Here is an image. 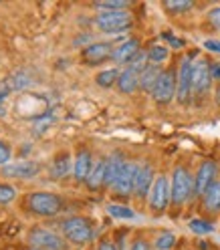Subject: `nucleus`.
<instances>
[{
  "mask_svg": "<svg viewBox=\"0 0 220 250\" xmlns=\"http://www.w3.org/2000/svg\"><path fill=\"white\" fill-rule=\"evenodd\" d=\"M61 232H63V238L73 244H87L95 236L93 222L85 216H71L67 220H63Z\"/></svg>",
  "mask_w": 220,
  "mask_h": 250,
  "instance_id": "1",
  "label": "nucleus"
},
{
  "mask_svg": "<svg viewBox=\"0 0 220 250\" xmlns=\"http://www.w3.org/2000/svg\"><path fill=\"white\" fill-rule=\"evenodd\" d=\"M170 192L172 198L170 202L176 208H180L182 204H186L190 196L194 194V178L190 176V171L182 166H176L174 171H172V180H170Z\"/></svg>",
  "mask_w": 220,
  "mask_h": 250,
  "instance_id": "2",
  "label": "nucleus"
},
{
  "mask_svg": "<svg viewBox=\"0 0 220 250\" xmlns=\"http://www.w3.org/2000/svg\"><path fill=\"white\" fill-rule=\"evenodd\" d=\"M95 24L105 35H121L132 28V14L128 10H113V12H99L95 17Z\"/></svg>",
  "mask_w": 220,
  "mask_h": 250,
  "instance_id": "3",
  "label": "nucleus"
},
{
  "mask_svg": "<svg viewBox=\"0 0 220 250\" xmlns=\"http://www.w3.org/2000/svg\"><path fill=\"white\" fill-rule=\"evenodd\" d=\"M28 208L37 216L51 218L63 210V198L53 192H33L28 196Z\"/></svg>",
  "mask_w": 220,
  "mask_h": 250,
  "instance_id": "4",
  "label": "nucleus"
},
{
  "mask_svg": "<svg viewBox=\"0 0 220 250\" xmlns=\"http://www.w3.org/2000/svg\"><path fill=\"white\" fill-rule=\"evenodd\" d=\"M26 240L30 242V246L43 248V250H67L69 248V242L61 234L46 230V228H30L26 234Z\"/></svg>",
  "mask_w": 220,
  "mask_h": 250,
  "instance_id": "5",
  "label": "nucleus"
},
{
  "mask_svg": "<svg viewBox=\"0 0 220 250\" xmlns=\"http://www.w3.org/2000/svg\"><path fill=\"white\" fill-rule=\"evenodd\" d=\"M176 89H178V75L172 69H168L160 75L158 83H155V87L152 91V97H154L155 103L168 105L172 99L176 97Z\"/></svg>",
  "mask_w": 220,
  "mask_h": 250,
  "instance_id": "6",
  "label": "nucleus"
},
{
  "mask_svg": "<svg viewBox=\"0 0 220 250\" xmlns=\"http://www.w3.org/2000/svg\"><path fill=\"white\" fill-rule=\"evenodd\" d=\"M212 87V75H210V62L206 59H198L192 65V97L206 95Z\"/></svg>",
  "mask_w": 220,
  "mask_h": 250,
  "instance_id": "7",
  "label": "nucleus"
},
{
  "mask_svg": "<svg viewBox=\"0 0 220 250\" xmlns=\"http://www.w3.org/2000/svg\"><path fill=\"white\" fill-rule=\"evenodd\" d=\"M170 198H172V192H170L168 176H164V174L155 176L154 186H152V190H150V210L154 214H162L168 208Z\"/></svg>",
  "mask_w": 220,
  "mask_h": 250,
  "instance_id": "8",
  "label": "nucleus"
},
{
  "mask_svg": "<svg viewBox=\"0 0 220 250\" xmlns=\"http://www.w3.org/2000/svg\"><path fill=\"white\" fill-rule=\"evenodd\" d=\"M192 57H184L178 69V89H176V99L178 103L186 105L192 97Z\"/></svg>",
  "mask_w": 220,
  "mask_h": 250,
  "instance_id": "9",
  "label": "nucleus"
},
{
  "mask_svg": "<svg viewBox=\"0 0 220 250\" xmlns=\"http://www.w3.org/2000/svg\"><path fill=\"white\" fill-rule=\"evenodd\" d=\"M137 171H139V166L135 162H125L123 169L119 171V176L115 180V184L111 186L113 192L121 198H128L132 196V192L135 190V178H137Z\"/></svg>",
  "mask_w": 220,
  "mask_h": 250,
  "instance_id": "10",
  "label": "nucleus"
},
{
  "mask_svg": "<svg viewBox=\"0 0 220 250\" xmlns=\"http://www.w3.org/2000/svg\"><path fill=\"white\" fill-rule=\"evenodd\" d=\"M113 49L115 46L111 42H91V44L83 46L81 59H83V62H87L89 67H95V65L105 62V61H111Z\"/></svg>",
  "mask_w": 220,
  "mask_h": 250,
  "instance_id": "11",
  "label": "nucleus"
},
{
  "mask_svg": "<svg viewBox=\"0 0 220 250\" xmlns=\"http://www.w3.org/2000/svg\"><path fill=\"white\" fill-rule=\"evenodd\" d=\"M216 174H218V166L210 160L202 162L198 171H196V178H194V194L196 196H204L208 192V188L216 182Z\"/></svg>",
  "mask_w": 220,
  "mask_h": 250,
  "instance_id": "12",
  "label": "nucleus"
},
{
  "mask_svg": "<svg viewBox=\"0 0 220 250\" xmlns=\"http://www.w3.org/2000/svg\"><path fill=\"white\" fill-rule=\"evenodd\" d=\"M141 53L139 49V41L137 39H128L119 42L115 49H113V55H111V61L117 62V65H130V62Z\"/></svg>",
  "mask_w": 220,
  "mask_h": 250,
  "instance_id": "13",
  "label": "nucleus"
},
{
  "mask_svg": "<svg viewBox=\"0 0 220 250\" xmlns=\"http://www.w3.org/2000/svg\"><path fill=\"white\" fill-rule=\"evenodd\" d=\"M93 155L87 147H81L77 151L75 160H73V174H75V180L77 182H87L89 176H91V169H93Z\"/></svg>",
  "mask_w": 220,
  "mask_h": 250,
  "instance_id": "14",
  "label": "nucleus"
},
{
  "mask_svg": "<svg viewBox=\"0 0 220 250\" xmlns=\"http://www.w3.org/2000/svg\"><path fill=\"white\" fill-rule=\"evenodd\" d=\"M39 174V164L35 162H14L2 167V176L6 178H21V180H28V178H35Z\"/></svg>",
  "mask_w": 220,
  "mask_h": 250,
  "instance_id": "15",
  "label": "nucleus"
},
{
  "mask_svg": "<svg viewBox=\"0 0 220 250\" xmlns=\"http://www.w3.org/2000/svg\"><path fill=\"white\" fill-rule=\"evenodd\" d=\"M154 180H155V174H154V167L150 164H144L139 166V171H137V178H135V196L137 198H146L154 186Z\"/></svg>",
  "mask_w": 220,
  "mask_h": 250,
  "instance_id": "16",
  "label": "nucleus"
},
{
  "mask_svg": "<svg viewBox=\"0 0 220 250\" xmlns=\"http://www.w3.org/2000/svg\"><path fill=\"white\" fill-rule=\"evenodd\" d=\"M162 73H164V71H162L160 65H148L144 71L139 73V89L146 91V93H152Z\"/></svg>",
  "mask_w": 220,
  "mask_h": 250,
  "instance_id": "17",
  "label": "nucleus"
},
{
  "mask_svg": "<svg viewBox=\"0 0 220 250\" xmlns=\"http://www.w3.org/2000/svg\"><path fill=\"white\" fill-rule=\"evenodd\" d=\"M117 89L125 95H132L135 89H139V73L132 71L130 67H125L119 73V79H117Z\"/></svg>",
  "mask_w": 220,
  "mask_h": 250,
  "instance_id": "18",
  "label": "nucleus"
},
{
  "mask_svg": "<svg viewBox=\"0 0 220 250\" xmlns=\"http://www.w3.org/2000/svg\"><path fill=\"white\" fill-rule=\"evenodd\" d=\"M123 166H125V162L119 153H113L111 158H107L105 160V184L103 186H113L117 176H119V171L123 169Z\"/></svg>",
  "mask_w": 220,
  "mask_h": 250,
  "instance_id": "19",
  "label": "nucleus"
},
{
  "mask_svg": "<svg viewBox=\"0 0 220 250\" xmlns=\"http://www.w3.org/2000/svg\"><path fill=\"white\" fill-rule=\"evenodd\" d=\"M202 198H204V208L208 212H212V214L220 212V180H216Z\"/></svg>",
  "mask_w": 220,
  "mask_h": 250,
  "instance_id": "20",
  "label": "nucleus"
},
{
  "mask_svg": "<svg viewBox=\"0 0 220 250\" xmlns=\"http://www.w3.org/2000/svg\"><path fill=\"white\" fill-rule=\"evenodd\" d=\"M69 169H71V155L67 151H63V153H59L57 158L53 160L51 174H53V178L61 180V178H65L69 174Z\"/></svg>",
  "mask_w": 220,
  "mask_h": 250,
  "instance_id": "21",
  "label": "nucleus"
},
{
  "mask_svg": "<svg viewBox=\"0 0 220 250\" xmlns=\"http://www.w3.org/2000/svg\"><path fill=\"white\" fill-rule=\"evenodd\" d=\"M105 184V160H99L91 169V176L87 180V186L91 190H99V188Z\"/></svg>",
  "mask_w": 220,
  "mask_h": 250,
  "instance_id": "22",
  "label": "nucleus"
},
{
  "mask_svg": "<svg viewBox=\"0 0 220 250\" xmlns=\"http://www.w3.org/2000/svg\"><path fill=\"white\" fill-rule=\"evenodd\" d=\"M117 79H119V71L117 69H105L95 77V83L99 87H103V89H109V87L117 85Z\"/></svg>",
  "mask_w": 220,
  "mask_h": 250,
  "instance_id": "23",
  "label": "nucleus"
},
{
  "mask_svg": "<svg viewBox=\"0 0 220 250\" xmlns=\"http://www.w3.org/2000/svg\"><path fill=\"white\" fill-rule=\"evenodd\" d=\"M168 57H170V46L166 44H154L148 51V61L152 65H160V62L168 61Z\"/></svg>",
  "mask_w": 220,
  "mask_h": 250,
  "instance_id": "24",
  "label": "nucleus"
},
{
  "mask_svg": "<svg viewBox=\"0 0 220 250\" xmlns=\"http://www.w3.org/2000/svg\"><path fill=\"white\" fill-rule=\"evenodd\" d=\"M174 244H176V234L174 232H162L154 240L155 250H172V248H174Z\"/></svg>",
  "mask_w": 220,
  "mask_h": 250,
  "instance_id": "25",
  "label": "nucleus"
},
{
  "mask_svg": "<svg viewBox=\"0 0 220 250\" xmlns=\"http://www.w3.org/2000/svg\"><path fill=\"white\" fill-rule=\"evenodd\" d=\"M107 212L111 214L113 218H119V220H132V218H135V212L132 208L121 206V204H109Z\"/></svg>",
  "mask_w": 220,
  "mask_h": 250,
  "instance_id": "26",
  "label": "nucleus"
},
{
  "mask_svg": "<svg viewBox=\"0 0 220 250\" xmlns=\"http://www.w3.org/2000/svg\"><path fill=\"white\" fill-rule=\"evenodd\" d=\"M190 230L194 232V234H200V236H204V234H210V232H214V226H212V222H208V220H202V218H194V220H190Z\"/></svg>",
  "mask_w": 220,
  "mask_h": 250,
  "instance_id": "27",
  "label": "nucleus"
},
{
  "mask_svg": "<svg viewBox=\"0 0 220 250\" xmlns=\"http://www.w3.org/2000/svg\"><path fill=\"white\" fill-rule=\"evenodd\" d=\"M95 6L101 12H113V10H128V2L125 0H103V2H95Z\"/></svg>",
  "mask_w": 220,
  "mask_h": 250,
  "instance_id": "28",
  "label": "nucleus"
},
{
  "mask_svg": "<svg viewBox=\"0 0 220 250\" xmlns=\"http://www.w3.org/2000/svg\"><path fill=\"white\" fill-rule=\"evenodd\" d=\"M194 6L192 0H166L164 2V8L170 10V12H186V10H190Z\"/></svg>",
  "mask_w": 220,
  "mask_h": 250,
  "instance_id": "29",
  "label": "nucleus"
},
{
  "mask_svg": "<svg viewBox=\"0 0 220 250\" xmlns=\"http://www.w3.org/2000/svg\"><path fill=\"white\" fill-rule=\"evenodd\" d=\"M14 198H17V190L10 184L0 182V204H10Z\"/></svg>",
  "mask_w": 220,
  "mask_h": 250,
  "instance_id": "30",
  "label": "nucleus"
},
{
  "mask_svg": "<svg viewBox=\"0 0 220 250\" xmlns=\"http://www.w3.org/2000/svg\"><path fill=\"white\" fill-rule=\"evenodd\" d=\"M8 162H10V147L6 142L0 139V166H8Z\"/></svg>",
  "mask_w": 220,
  "mask_h": 250,
  "instance_id": "31",
  "label": "nucleus"
},
{
  "mask_svg": "<svg viewBox=\"0 0 220 250\" xmlns=\"http://www.w3.org/2000/svg\"><path fill=\"white\" fill-rule=\"evenodd\" d=\"M208 21L212 22V26L220 28V6H216V8H212V10L208 12Z\"/></svg>",
  "mask_w": 220,
  "mask_h": 250,
  "instance_id": "32",
  "label": "nucleus"
},
{
  "mask_svg": "<svg viewBox=\"0 0 220 250\" xmlns=\"http://www.w3.org/2000/svg\"><path fill=\"white\" fill-rule=\"evenodd\" d=\"M204 49L210 51V53L220 55V41H206V42H204Z\"/></svg>",
  "mask_w": 220,
  "mask_h": 250,
  "instance_id": "33",
  "label": "nucleus"
},
{
  "mask_svg": "<svg viewBox=\"0 0 220 250\" xmlns=\"http://www.w3.org/2000/svg\"><path fill=\"white\" fill-rule=\"evenodd\" d=\"M132 250H152L150 244L144 240V238H137L133 244H132Z\"/></svg>",
  "mask_w": 220,
  "mask_h": 250,
  "instance_id": "34",
  "label": "nucleus"
},
{
  "mask_svg": "<svg viewBox=\"0 0 220 250\" xmlns=\"http://www.w3.org/2000/svg\"><path fill=\"white\" fill-rule=\"evenodd\" d=\"M210 75H212V81L220 83V62H212L210 65Z\"/></svg>",
  "mask_w": 220,
  "mask_h": 250,
  "instance_id": "35",
  "label": "nucleus"
},
{
  "mask_svg": "<svg viewBox=\"0 0 220 250\" xmlns=\"http://www.w3.org/2000/svg\"><path fill=\"white\" fill-rule=\"evenodd\" d=\"M162 37H164L172 46H184V41H180V39H176V37H172V35H168V33L162 35Z\"/></svg>",
  "mask_w": 220,
  "mask_h": 250,
  "instance_id": "36",
  "label": "nucleus"
},
{
  "mask_svg": "<svg viewBox=\"0 0 220 250\" xmlns=\"http://www.w3.org/2000/svg\"><path fill=\"white\" fill-rule=\"evenodd\" d=\"M97 250H117V248H115V244H113L111 240H107V238H105V240H101V242H99Z\"/></svg>",
  "mask_w": 220,
  "mask_h": 250,
  "instance_id": "37",
  "label": "nucleus"
},
{
  "mask_svg": "<svg viewBox=\"0 0 220 250\" xmlns=\"http://www.w3.org/2000/svg\"><path fill=\"white\" fill-rule=\"evenodd\" d=\"M216 105L220 107V83L216 85Z\"/></svg>",
  "mask_w": 220,
  "mask_h": 250,
  "instance_id": "38",
  "label": "nucleus"
},
{
  "mask_svg": "<svg viewBox=\"0 0 220 250\" xmlns=\"http://www.w3.org/2000/svg\"><path fill=\"white\" fill-rule=\"evenodd\" d=\"M26 250H43V248H35V246H28Z\"/></svg>",
  "mask_w": 220,
  "mask_h": 250,
  "instance_id": "39",
  "label": "nucleus"
}]
</instances>
